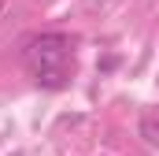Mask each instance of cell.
I'll return each mask as SVG.
<instances>
[{
  "label": "cell",
  "mask_w": 159,
  "mask_h": 156,
  "mask_svg": "<svg viewBox=\"0 0 159 156\" xmlns=\"http://www.w3.org/2000/svg\"><path fill=\"white\" fill-rule=\"evenodd\" d=\"M22 67L41 89H67L74 78V41L67 34H34L22 45Z\"/></svg>",
  "instance_id": "obj_1"
}]
</instances>
